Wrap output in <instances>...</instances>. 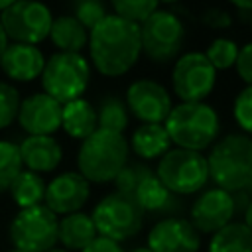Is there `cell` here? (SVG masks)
I'll return each instance as SVG.
<instances>
[{
	"label": "cell",
	"mask_w": 252,
	"mask_h": 252,
	"mask_svg": "<svg viewBox=\"0 0 252 252\" xmlns=\"http://www.w3.org/2000/svg\"><path fill=\"white\" fill-rule=\"evenodd\" d=\"M89 53L94 69L104 77L126 75L140 59V26L108 14L89 32Z\"/></svg>",
	"instance_id": "cell-1"
},
{
	"label": "cell",
	"mask_w": 252,
	"mask_h": 252,
	"mask_svg": "<svg viewBox=\"0 0 252 252\" xmlns=\"http://www.w3.org/2000/svg\"><path fill=\"white\" fill-rule=\"evenodd\" d=\"M163 128L175 148L201 154L219 140L220 118L207 102H179L171 106Z\"/></svg>",
	"instance_id": "cell-2"
},
{
	"label": "cell",
	"mask_w": 252,
	"mask_h": 252,
	"mask_svg": "<svg viewBox=\"0 0 252 252\" xmlns=\"http://www.w3.org/2000/svg\"><path fill=\"white\" fill-rule=\"evenodd\" d=\"M209 179L226 193L252 185V138L246 134H226L217 140L207 156Z\"/></svg>",
	"instance_id": "cell-3"
},
{
	"label": "cell",
	"mask_w": 252,
	"mask_h": 252,
	"mask_svg": "<svg viewBox=\"0 0 252 252\" xmlns=\"http://www.w3.org/2000/svg\"><path fill=\"white\" fill-rule=\"evenodd\" d=\"M130 148L122 134L96 128L77 152L79 173L89 183H110L128 163Z\"/></svg>",
	"instance_id": "cell-4"
},
{
	"label": "cell",
	"mask_w": 252,
	"mask_h": 252,
	"mask_svg": "<svg viewBox=\"0 0 252 252\" xmlns=\"http://www.w3.org/2000/svg\"><path fill=\"white\" fill-rule=\"evenodd\" d=\"M43 93L59 104L81 98L91 81V65L81 53H53L41 71Z\"/></svg>",
	"instance_id": "cell-5"
},
{
	"label": "cell",
	"mask_w": 252,
	"mask_h": 252,
	"mask_svg": "<svg viewBox=\"0 0 252 252\" xmlns=\"http://www.w3.org/2000/svg\"><path fill=\"white\" fill-rule=\"evenodd\" d=\"M185 26L175 12L158 8L140 26V45L144 55L156 63L165 65L179 57L185 43Z\"/></svg>",
	"instance_id": "cell-6"
},
{
	"label": "cell",
	"mask_w": 252,
	"mask_h": 252,
	"mask_svg": "<svg viewBox=\"0 0 252 252\" xmlns=\"http://www.w3.org/2000/svg\"><path fill=\"white\" fill-rule=\"evenodd\" d=\"M156 177L177 197L193 195L201 191L209 181L207 158L199 152H189L181 148H171L159 158Z\"/></svg>",
	"instance_id": "cell-7"
},
{
	"label": "cell",
	"mask_w": 252,
	"mask_h": 252,
	"mask_svg": "<svg viewBox=\"0 0 252 252\" xmlns=\"http://www.w3.org/2000/svg\"><path fill=\"white\" fill-rule=\"evenodd\" d=\"M96 234L114 242L128 240L142 230L144 211L138 207L134 197L122 193H110L102 197L91 215Z\"/></svg>",
	"instance_id": "cell-8"
},
{
	"label": "cell",
	"mask_w": 252,
	"mask_h": 252,
	"mask_svg": "<svg viewBox=\"0 0 252 252\" xmlns=\"http://www.w3.org/2000/svg\"><path fill=\"white\" fill-rule=\"evenodd\" d=\"M59 219L45 205L20 209L10 222V240L24 252H49L57 244Z\"/></svg>",
	"instance_id": "cell-9"
},
{
	"label": "cell",
	"mask_w": 252,
	"mask_h": 252,
	"mask_svg": "<svg viewBox=\"0 0 252 252\" xmlns=\"http://www.w3.org/2000/svg\"><path fill=\"white\" fill-rule=\"evenodd\" d=\"M0 24L6 37H10L12 43L37 45L39 41L49 37L53 16L45 4L20 0L12 2L0 14Z\"/></svg>",
	"instance_id": "cell-10"
},
{
	"label": "cell",
	"mask_w": 252,
	"mask_h": 252,
	"mask_svg": "<svg viewBox=\"0 0 252 252\" xmlns=\"http://www.w3.org/2000/svg\"><path fill=\"white\" fill-rule=\"evenodd\" d=\"M217 71L203 51H189L175 59L171 87L181 102H203L215 89Z\"/></svg>",
	"instance_id": "cell-11"
},
{
	"label": "cell",
	"mask_w": 252,
	"mask_h": 252,
	"mask_svg": "<svg viewBox=\"0 0 252 252\" xmlns=\"http://www.w3.org/2000/svg\"><path fill=\"white\" fill-rule=\"evenodd\" d=\"M124 104L142 124H161L171 110V94L154 79H136L126 91Z\"/></svg>",
	"instance_id": "cell-12"
},
{
	"label": "cell",
	"mask_w": 252,
	"mask_h": 252,
	"mask_svg": "<svg viewBox=\"0 0 252 252\" xmlns=\"http://www.w3.org/2000/svg\"><path fill=\"white\" fill-rule=\"evenodd\" d=\"M91 197V183L79 171H63L45 187V207L53 215L79 213Z\"/></svg>",
	"instance_id": "cell-13"
},
{
	"label": "cell",
	"mask_w": 252,
	"mask_h": 252,
	"mask_svg": "<svg viewBox=\"0 0 252 252\" xmlns=\"http://www.w3.org/2000/svg\"><path fill=\"white\" fill-rule=\"evenodd\" d=\"M191 224L199 234H215L234 219V205L230 193L215 187L203 191L189 211Z\"/></svg>",
	"instance_id": "cell-14"
},
{
	"label": "cell",
	"mask_w": 252,
	"mask_h": 252,
	"mask_svg": "<svg viewBox=\"0 0 252 252\" xmlns=\"http://www.w3.org/2000/svg\"><path fill=\"white\" fill-rule=\"evenodd\" d=\"M63 104L45 93H33L20 102L18 124L30 136H51L61 128Z\"/></svg>",
	"instance_id": "cell-15"
},
{
	"label": "cell",
	"mask_w": 252,
	"mask_h": 252,
	"mask_svg": "<svg viewBox=\"0 0 252 252\" xmlns=\"http://www.w3.org/2000/svg\"><path fill=\"white\" fill-rule=\"evenodd\" d=\"M152 252H199L201 234L181 217H169L156 222L148 234Z\"/></svg>",
	"instance_id": "cell-16"
},
{
	"label": "cell",
	"mask_w": 252,
	"mask_h": 252,
	"mask_svg": "<svg viewBox=\"0 0 252 252\" xmlns=\"http://www.w3.org/2000/svg\"><path fill=\"white\" fill-rule=\"evenodd\" d=\"M45 67V57L39 47L28 43H8L0 55L2 73L18 83H30L41 75Z\"/></svg>",
	"instance_id": "cell-17"
},
{
	"label": "cell",
	"mask_w": 252,
	"mask_h": 252,
	"mask_svg": "<svg viewBox=\"0 0 252 252\" xmlns=\"http://www.w3.org/2000/svg\"><path fill=\"white\" fill-rule=\"evenodd\" d=\"M18 148L22 163L33 173L53 171L63 159V148L53 136H28Z\"/></svg>",
	"instance_id": "cell-18"
},
{
	"label": "cell",
	"mask_w": 252,
	"mask_h": 252,
	"mask_svg": "<svg viewBox=\"0 0 252 252\" xmlns=\"http://www.w3.org/2000/svg\"><path fill=\"white\" fill-rule=\"evenodd\" d=\"M134 201L138 203V207L144 213H152V215H165V219L169 217H177L183 211V201L181 197L173 195L171 191L165 189V185L154 175H150L134 193Z\"/></svg>",
	"instance_id": "cell-19"
},
{
	"label": "cell",
	"mask_w": 252,
	"mask_h": 252,
	"mask_svg": "<svg viewBox=\"0 0 252 252\" xmlns=\"http://www.w3.org/2000/svg\"><path fill=\"white\" fill-rule=\"evenodd\" d=\"M96 228L87 213H73L59 219L57 224V242L63 244V250H83L96 238Z\"/></svg>",
	"instance_id": "cell-20"
},
{
	"label": "cell",
	"mask_w": 252,
	"mask_h": 252,
	"mask_svg": "<svg viewBox=\"0 0 252 252\" xmlns=\"http://www.w3.org/2000/svg\"><path fill=\"white\" fill-rule=\"evenodd\" d=\"M128 148L142 159H158L171 150V140L163 124H140L132 132Z\"/></svg>",
	"instance_id": "cell-21"
},
{
	"label": "cell",
	"mask_w": 252,
	"mask_h": 252,
	"mask_svg": "<svg viewBox=\"0 0 252 252\" xmlns=\"http://www.w3.org/2000/svg\"><path fill=\"white\" fill-rule=\"evenodd\" d=\"M61 128L65 130L67 136L75 140H87L98 128L94 106L85 98H77V100L63 104Z\"/></svg>",
	"instance_id": "cell-22"
},
{
	"label": "cell",
	"mask_w": 252,
	"mask_h": 252,
	"mask_svg": "<svg viewBox=\"0 0 252 252\" xmlns=\"http://www.w3.org/2000/svg\"><path fill=\"white\" fill-rule=\"evenodd\" d=\"M49 39L61 53H81L89 43V32L73 16H59L51 24Z\"/></svg>",
	"instance_id": "cell-23"
},
{
	"label": "cell",
	"mask_w": 252,
	"mask_h": 252,
	"mask_svg": "<svg viewBox=\"0 0 252 252\" xmlns=\"http://www.w3.org/2000/svg\"><path fill=\"white\" fill-rule=\"evenodd\" d=\"M45 187L47 183L39 173H33L30 169H22V173L16 177V181L10 187V195L14 203L20 209H30L41 205L45 197Z\"/></svg>",
	"instance_id": "cell-24"
},
{
	"label": "cell",
	"mask_w": 252,
	"mask_h": 252,
	"mask_svg": "<svg viewBox=\"0 0 252 252\" xmlns=\"http://www.w3.org/2000/svg\"><path fill=\"white\" fill-rule=\"evenodd\" d=\"M209 252H252V232L244 222H228L213 234Z\"/></svg>",
	"instance_id": "cell-25"
},
{
	"label": "cell",
	"mask_w": 252,
	"mask_h": 252,
	"mask_svg": "<svg viewBox=\"0 0 252 252\" xmlns=\"http://www.w3.org/2000/svg\"><path fill=\"white\" fill-rule=\"evenodd\" d=\"M130 124V116H128V108L124 104V100H120L114 94L104 96L98 102L96 108V126L100 130H108V132H116L122 134Z\"/></svg>",
	"instance_id": "cell-26"
},
{
	"label": "cell",
	"mask_w": 252,
	"mask_h": 252,
	"mask_svg": "<svg viewBox=\"0 0 252 252\" xmlns=\"http://www.w3.org/2000/svg\"><path fill=\"white\" fill-rule=\"evenodd\" d=\"M22 165L18 144L0 140V193L10 191L12 183L22 173Z\"/></svg>",
	"instance_id": "cell-27"
},
{
	"label": "cell",
	"mask_w": 252,
	"mask_h": 252,
	"mask_svg": "<svg viewBox=\"0 0 252 252\" xmlns=\"http://www.w3.org/2000/svg\"><path fill=\"white\" fill-rule=\"evenodd\" d=\"M150 175H154V171H152L150 165H146V163H142V161L126 163V165L120 169V173L114 177L116 193L134 197V193L138 191V187H140Z\"/></svg>",
	"instance_id": "cell-28"
},
{
	"label": "cell",
	"mask_w": 252,
	"mask_h": 252,
	"mask_svg": "<svg viewBox=\"0 0 252 252\" xmlns=\"http://www.w3.org/2000/svg\"><path fill=\"white\" fill-rule=\"evenodd\" d=\"M158 8L159 4L156 0H114L112 2L114 16L136 26H142Z\"/></svg>",
	"instance_id": "cell-29"
},
{
	"label": "cell",
	"mask_w": 252,
	"mask_h": 252,
	"mask_svg": "<svg viewBox=\"0 0 252 252\" xmlns=\"http://www.w3.org/2000/svg\"><path fill=\"white\" fill-rule=\"evenodd\" d=\"M238 45L234 39H228V37H217L209 43L207 51H205V57L209 59V63L215 67V71H224V69H230L234 67L236 63V57H238Z\"/></svg>",
	"instance_id": "cell-30"
},
{
	"label": "cell",
	"mask_w": 252,
	"mask_h": 252,
	"mask_svg": "<svg viewBox=\"0 0 252 252\" xmlns=\"http://www.w3.org/2000/svg\"><path fill=\"white\" fill-rule=\"evenodd\" d=\"M108 16L106 6L98 0H81L73 6V18L87 30L91 32L93 28H96L104 18Z\"/></svg>",
	"instance_id": "cell-31"
},
{
	"label": "cell",
	"mask_w": 252,
	"mask_h": 252,
	"mask_svg": "<svg viewBox=\"0 0 252 252\" xmlns=\"http://www.w3.org/2000/svg\"><path fill=\"white\" fill-rule=\"evenodd\" d=\"M20 102H22L20 91L10 83L0 81V130L10 126L16 120Z\"/></svg>",
	"instance_id": "cell-32"
},
{
	"label": "cell",
	"mask_w": 252,
	"mask_h": 252,
	"mask_svg": "<svg viewBox=\"0 0 252 252\" xmlns=\"http://www.w3.org/2000/svg\"><path fill=\"white\" fill-rule=\"evenodd\" d=\"M232 114L236 124L252 138V87H244L236 94L232 104Z\"/></svg>",
	"instance_id": "cell-33"
},
{
	"label": "cell",
	"mask_w": 252,
	"mask_h": 252,
	"mask_svg": "<svg viewBox=\"0 0 252 252\" xmlns=\"http://www.w3.org/2000/svg\"><path fill=\"white\" fill-rule=\"evenodd\" d=\"M234 67H236L238 77L246 83V87H252V41H248L246 45L238 49Z\"/></svg>",
	"instance_id": "cell-34"
},
{
	"label": "cell",
	"mask_w": 252,
	"mask_h": 252,
	"mask_svg": "<svg viewBox=\"0 0 252 252\" xmlns=\"http://www.w3.org/2000/svg\"><path fill=\"white\" fill-rule=\"evenodd\" d=\"M201 22L213 30H224L232 26V16L220 8H207L201 12Z\"/></svg>",
	"instance_id": "cell-35"
},
{
	"label": "cell",
	"mask_w": 252,
	"mask_h": 252,
	"mask_svg": "<svg viewBox=\"0 0 252 252\" xmlns=\"http://www.w3.org/2000/svg\"><path fill=\"white\" fill-rule=\"evenodd\" d=\"M81 252H124V248L120 246V242H114L110 238L104 236H96L87 248H83Z\"/></svg>",
	"instance_id": "cell-36"
},
{
	"label": "cell",
	"mask_w": 252,
	"mask_h": 252,
	"mask_svg": "<svg viewBox=\"0 0 252 252\" xmlns=\"http://www.w3.org/2000/svg\"><path fill=\"white\" fill-rule=\"evenodd\" d=\"M230 197H232V205H234V215H238V213L244 215L246 207L252 203V185H248V187H244L240 191L230 193Z\"/></svg>",
	"instance_id": "cell-37"
},
{
	"label": "cell",
	"mask_w": 252,
	"mask_h": 252,
	"mask_svg": "<svg viewBox=\"0 0 252 252\" xmlns=\"http://www.w3.org/2000/svg\"><path fill=\"white\" fill-rule=\"evenodd\" d=\"M232 6L240 14V20H250V16H252V0H232Z\"/></svg>",
	"instance_id": "cell-38"
},
{
	"label": "cell",
	"mask_w": 252,
	"mask_h": 252,
	"mask_svg": "<svg viewBox=\"0 0 252 252\" xmlns=\"http://www.w3.org/2000/svg\"><path fill=\"white\" fill-rule=\"evenodd\" d=\"M242 217H244V220H242V222H244V226L252 232V203L246 207V211H244V215H242Z\"/></svg>",
	"instance_id": "cell-39"
},
{
	"label": "cell",
	"mask_w": 252,
	"mask_h": 252,
	"mask_svg": "<svg viewBox=\"0 0 252 252\" xmlns=\"http://www.w3.org/2000/svg\"><path fill=\"white\" fill-rule=\"evenodd\" d=\"M6 45H8V37H6V33H4V30H2V24H0V55L4 53V49H6Z\"/></svg>",
	"instance_id": "cell-40"
},
{
	"label": "cell",
	"mask_w": 252,
	"mask_h": 252,
	"mask_svg": "<svg viewBox=\"0 0 252 252\" xmlns=\"http://www.w3.org/2000/svg\"><path fill=\"white\" fill-rule=\"evenodd\" d=\"M10 4H12V0H0V14H2Z\"/></svg>",
	"instance_id": "cell-41"
},
{
	"label": "cell",
	"mask_w": 252,
	"mask_h": 252,
	"mask_svg": "<svg viewBox=\"0 0 252 252\" xmlns=\"http://www.w3.org/2000/svg\"><path fill=\"white\" fill-rule=\"evenodd\" d=\"M130 252H152L148 246H140V248H134V250H130Z\"/></svg>",
	"instance_id": "cell-42"
},
{
	"label": "cell",
	"mask_w": 252,
	"mask_h": 252,
	"mask_svg": "<svg viewBox=\"0 0 252 252\" xmlns=\"http://www.w3.org/2000/svg\"><path fill=\"white\" fill-rule=\"evenodd\" d=\"M49 252H67V250H63V248H53V250H49Z\"/></svg>",
	"instance_id": "cell-43"
},
{
	"label": "cell",
	"mask_w": 252,
	"mask_h": 252,
	"mask_svg": "<svg viewBox=\"0 0 252 252\" xmlns=\"http://www.w3.org/2000/svg\"><path fill=\"white\" fill-rule=\"evenodd\" d=\"M10 252H24V250H18V248H12Z\"/></svg>",
	"instance_id": "cell-44"
},
{
	"label": "cell",
	"mask_w": 252,
	"mask_h": 252,
	"mask_svg": "<svg viewBox=\"0 0 252 252\" xmlns=\"http://www.w3.org/2000/svg\"><path fill=\"white\" fill-rule=\"evenodd\" d=\"M250 28H252V16H250Z\"/></svg>",
	"instance_id": "cell-45"
}]
</instances>
